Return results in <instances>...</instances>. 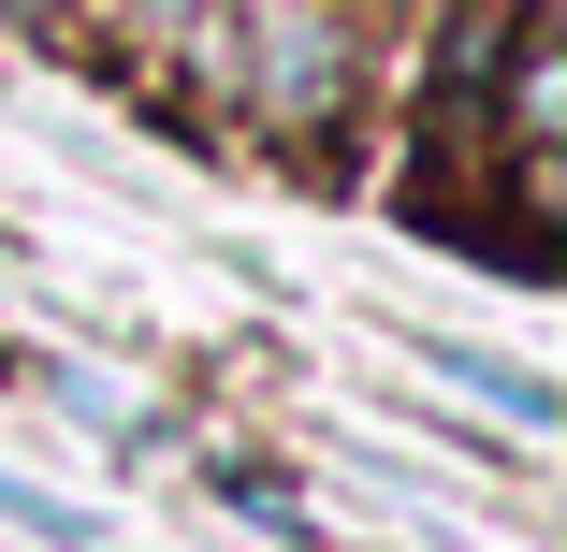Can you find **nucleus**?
Returning <instances> with one entry per match:
<instances>
[{"label": "nucleus", "mask_w": 567, "mask_h": 552, "mask_svg": "<svg viewBox=\"0 0 567 552\" xmlns=\"http://www.w3.org/2000/svg\"><path fill=\"white\" fill-rule=\"evenodd\" d=\"M234 102L291 160H320V132L350 117V30H334V0H262L234 30Z\"/></svg>", "instance_id": "1"}, {"label": "nucleus", "mask_w": 567, "mask_h": 552, "mask_svg": "<svg viewBox=\"0 0 567 552\" xmlns=\"http://www.w3.org/2000/svg\"><path fill=\"white\" fill-rule=\"evenodd\" d=\"M524 59H538V0H466V15L436 30V102H451V117H481Z\"/></svg>", "instance_id": "2"}, {"label": "nucleus", "mask_w": 567, "mask_h": 552, "mask_svg": "<svg viewBox=\"0 0 567 552\" xmlns=\"http://www.w3.org/2000/svg\"><path fill=\"white\" fill-rule=\"evenodd\" d=\"M422 364H436L451 393H481V407H509V421H553V393H538L524 364H495V350H422Z\"/></svg>", "instance_id": "3"}, {"label": "nucleus", "mask_w": 567, "mask_h": 552, "mask_svg": "<svg viewBox=\"0 0 567 552\" xmlns=\"http://www.w3.org/2000/svg\"><path fill=\"white\" fill-rule=\"evenodd\" d=\"M204 15V0H102V30H117V44H175Z\"/></svg>", "instance_id": "4"}, {"label": "nucleus", "mask_w": 567, "mask_h": 552, "mask_svg": "<svg viewBox=\"0 0 567 552\" xmlns=\"http://www.w3.org/2000/svg\"><path fill=\"white\" fill-rule=\"evenodd\" d=\"M0 509H16V523H30V538H59V552H87V523H73V509H59V494H30V480H0Z\"/></svg>", "instance_id": "5"}]
</instances>
